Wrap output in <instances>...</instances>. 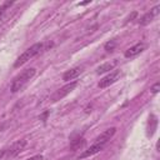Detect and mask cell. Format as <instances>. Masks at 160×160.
<instances>
[{
	"instance_id": "1",
	"label": "cell",
	"mask_w": 160,
	"mask_h": 160,
	"mask_svg": "<svg viewBox=\"0 0 160 160\" xmlns=\"http://www.w3.org/2000/svg\"><path fill=\"white\" fill-rule=\"evenodd\" d=\"M36 70L34 68H30V69H25L24 71H21L19 75H16L14 78V80L11 81V85H10V90L11 92H16L19 90H21L35 75Z\"/></svg>"
},
{
	"instance_id": "2",
	"label": "cell",
	"mask_w": 160,
	"mask_h": 160,
	"mask_svg": "<svg viewBox=\"0 0 160 160\" xmlns=\"http://www.w3.org/2000/svg\"><path fill=\"white\" fill-rule=\"evenodd\" d=\"M44 49V44L42 42H36L34 45H31L29 49H26L15 61L14 66L15 68H20L21 65H24L26 61H29L30 59H32L34 56H36L38 54H40V51Z\"/></svg>"
},
{
	"instance_id": "3",
	"label": "cell",
	"mask_w": 160,
	"mask_h": 160,
	"mask_svg": "<svg viewBox=\"0 0 160 160\" xmlns=\"http://www.w3.org/2000/svg\"><path fill=\"white\" fill-rule=\"evenodd\" d=\"M120 75H121L120 70H114V71H111L110 74H108L105 78H102V79L99 81V84H98V85H99V88L104 89V88L110 86L111 84H114V82H116V81L119 80Z\"/></svg>"
},
{
	"instance_id": "4",
	"label": "cell",
	"mask_w": 160,
	"mask_h": 160,
	"mask_svg": "<svg viewBox=\"0 0 160 160\" xmlns=\"http://www.w3.org/2000/svg\"><path fill=\"white\" fill-rule=\"evenodd\" d=\"M76 85H78V82H76V81H72V82H70V84H68V85L62 86L61 89H59V90H56V91H55V94L52 95L51 100H52V101H58V100L62 99V98H64V96H66L69 92H71V91L75 89V86H76Z\"/></svg>"
},
{
	"instance_id": "5",
	"label": "cell",
	"mask_w": 160,
	"mask_h": 160,
	"mask_svg": "<svg viewBox=\"0 0 160 160\" xmlns=\"http://www.w3.org/2000/svg\"><path fill=\"white\" fill-rule=\"evenodd\" d=\"M25 145H26V140H19V141L14 142L9 149H6L5 156L6 158H14V156H16L18 154H20L24 150Z\"/></svg>"
},
{
	"instance_id": "6",
	"label": "cell",
	"mask_w": 160,
	"mask_h": 160,
	"mask_svg": "<svg viewBox=\"0 0 160 160\" xmlns=\"http://www.w3.org/2000/svg\"><path fill=\"white\" fill-rule=\"evenodd\" d=\"M115 131H116V129L115 128H110V129H108V130H105V131H102L96 139H95V142L94 144H101V145H104L105 146V144L114 136V134H115Z\"/></svg>"
},
{
	"instance_id": "7",
	"label": "cell",
	"mask_w": 160,
	"mask_h": 160,
	"mask_svg": "<svg viewBox=\"0 0 160 160\" xmlns=\"http://www.w3.org/2000/svg\"><path fill=\"white\" fill-rule=\"evenodd\" d=\"M159 10H160V5H156L155 8H152L149 12H146L141 19H140V25H148L149 22H151L154 20V18L159 14Z\"/></svg>"
},
{
	"instance_id": "8",
	"label": "cell",
	"mask_w": 160,
	"mask_h": 160,
	"mask_svg": "<svg viewBox=\"0 0 160 160\" xmlns=\"http://www.w3.org/2000/svg\"><path fill=\"white\" fill-rule=\"evenodd\" d=\"M144 49H145V44L139 42V44H136V45H134V46L129 48V49L124 52V55H125V58H134V56L139 55L140 52H142V51H144Z\"/></svg>"
},
{
	"instance_id": "9",
	"label": "cell",
	"mask_w": 160,
	"mask_h": 160,
	"mask_svg": "<svg viewBox=\"0 0 160 160\" xmlns=\"http://www.w3.org/2000/svg\"><path fill=\"white\" fill-rule=\"evenodd\" d=\"M81 71H82V68H80V66L72 68V69H70V70H68V71L64 72V75H62V80H65V81H70V80L78 78V76L80 75Z\"/></svg>"
},
{
	"instance_id": "10",
	"label": "cell",
	"mask_w": 160,
	"mask_h": 160,
	"mask_svg": "<svg viewBox=\"0 0 160 160\" xmlns=\"http://www.w3.org/2000/svg\"><path fill=\"white\" fill-rule=\"evenodd\" d=\"M102 149H104V145H101V144H92L88 150H85V151L80 155V158H79V159H84V158L91 156V155H94V154H96V152L101 151Z\"/></svg>"
},
{
	"instance_id": "11",
	"label": "cell",
	"mask_w": 160,
	"mask_h": 160,
	"mask_svg": "<svg viewBox=\"0 0 160 160\" xmlns=\"http://www.w3.org/2000/svg\"><path fill=\"white\" fill-rule=\"evenodd\" d=\"M156 128H158V118L154 114H151L148 121V136H152Z\"/></svg>"
},
{
	"instance_id": "12",
	"label": "cell",
	"mask_w": 160,
	"mask_h": 160,
	"mask_svg": "<svg viewBox=\"0 0 160 160\" xmlns=\"http://www.w3.org/2000/svg\"><path fill=\"white\" fill-rule=\"evenodd\" d=\"M114 66H115V62H105L96 69V74H104L106 71H110L114 69Z\"/></svg>"
},
{
	"instance_id": "13",
	"label": "cell",
	"mask_w": 160,
	"mask_h": 160,
	"mask_svg": "<svg viewBox=\"0 0 160 160\" xmlns=\"http://www.w3.org/2000/svg\"><path fill=\"white\" fill-rule=\"evenodd\" d=\"M82 145H84V139H82V138H78V139H75V140H72V141H71L70 148H71L72 150H75V149L81 148Z\"/></svg>"
},
{
	"instance_id": "14",
	"label": "cell",
	"mask_w": 160,
	"mask_h": 160,
	"mask_svg": "<svg viewBox=\"0 0 160 160\" xmlns=\"http://www.w3.org/2000/svg\"><path fill=\"white\" fill-rule=\"evenodd\" d=\"M115 45H116V42H115L114 40H110V41H108V42L105 44V50H106V51H112L114 48H115Z\"/></svg>"
},
{
	"instance_id": "15",
	"label": "cell",
	"mask_w": 160,
	"mask_h": 160,
	"mask_svg": "<svg viewBox=\"0 0 160 160\" xmlns=\"http://www.w3.org/2000/svg\"><path fill=\"white\" fill-rule=\"evenodd\" d=\"M11 5H12V1H6V2L0 8V16H1V15L5 12V10H6V9H9Z\"/></svg>"
},
{
	"instance_id": "16",
	"label": "cell",
	"mask_w": 160,
	"mask_h": 160,
	"mask_svg": "<svg viewBox=\"0 0 160 160\" xmlns=\"http://www.w3.org/2000/svg\"><path fill=\"white\" fill-rule=\"evenodd\" d=\"M159 89H160V84L156 82V84L152 85V88H151V92H152V94H156V92L159 91Z\"/></svg>"
},
{
	"instance_id": "17",
	"label": "cell",
	"mask_w": 160,
	"mask_h": 160,
	"mask_svg": "<svg viewBox=\"0 0 160 160\" xmlns=\"http://www.w3.org/2000/svg\"><path fill=\"white\" fill-rule=\"evenodd\" d=\"M42 159H44L42 155H34V156H31V158H29L26 160H42Z\"/></svg>"
},
{
	"instance_id": "18",
	"label": "cell",
	"mask_w": 160,
	"mask_h": 160,
	"mask_svg": "<svg viewBox=\"0 0 160 160\" xmlns=\"http://www.w3.org/2000/svg\"><path fill=\"white\" fill-rule=\"evenodd\" d=\"M136 15H138V12H136V11H134V12H132V14H131V15H130V16L128 18V21H130L131 19H134V18H135Z\"/></svg>"
},
{
	"instance_id": "19",
	"label": "cell",
	"mask_w": 160,
	"mask_h": 160,
	"mask_svg": "<svg viewBox=\"0 0 160 160\" xmlns=\"http://www.w3.org/2000/svg\"><path fill=\"white\" fill-rule=\"evenodd\" d=\"M5 154H6V149H4V150H0V160L5 156Z\"/></svg>"
}]
</instances>
